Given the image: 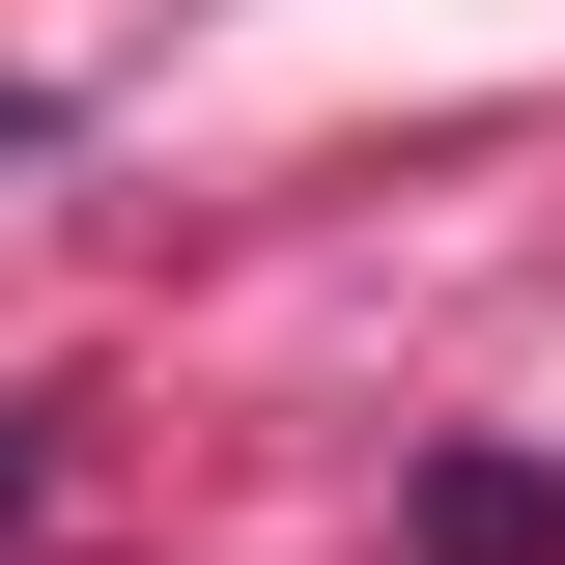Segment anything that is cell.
Returning a JSON list of instances; mask_svg holds the SVG:
<instances>
[{
  "label": "cell",
  "instance_id": "obj_2",
  "mask_svg": "<svg viewBox=\"0 0 565 565\" xmlns=\"http://www.w3.org/2000/svg\"><path fill=\"white\" fill-rule=\"evenodd\" d=\"M0 509H29V424H0Z\"/></svg>",
  "mask_w": 565,
  "mask_h": 565
},
{
  "label": "cell",
  "instance_id": "obj_1",
  "mask_svg": "<svg viewBox=\"0 0 565 565\" xmlns=\"http://www.w3.org/2000/svg\"><path fill=\"white\" fill-rule=\"evenodd\" d=\"M424 537H452V565H537L565 481H537V452H452V481H424Z\"/></svg>",
  "mask_w": 565,
  "mask_h": 565
}]
</instances>
